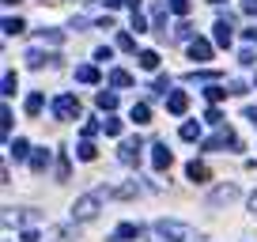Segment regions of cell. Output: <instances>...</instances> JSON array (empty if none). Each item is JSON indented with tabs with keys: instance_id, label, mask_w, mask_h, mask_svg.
I'll list each match as a JSON object with an SVG mask.
<instances>
[{
	"instance_id": "d6986e66",
	"label": "cell",
	"mask_w": 257,
	"mask_h": 242,
	"mask_svg": "<svg viewBox=\"0 0 257 242\" xmlns=\"http://www.w3.org/2000/svg\"><path fill=\"white\" fill-rule=\"evenodd\" d=\"M94 102H98V110H118V95H114V91H98Z\"/></svg>"
},
{
	"instance_id": "f6af8a7d",
	"label": "cell",
	"mask_w": 257,
	"mask_h": 242,
	"mask_svg": "<svg viewBox=\"0 0 257 242\" xmlns=\"http://www.w3.org/2000/svg\"><path fill=\"white\" fill-rule=\"evenodd\" d=\"M250 212H257V193H254V197H250Z\"/></svg>"
},
{
	"instance_id": "ffe728a7",
	"label": "cell",
	"mask_w": 257,
	"mask_h": 242,
	"mask_svg": "<svg viewBox=\"0 0 257 242\" xmlns=\"http://www.w3.org/2000/svg\"><path fill=\"white\" fill-rule=\"evenodd\" d=\"M140 68H144V72H155V68H159V53H155V50H144V53H140Z\"/></svg>"
},
{
	"instance_id": "6da1fadb",
	"label": "cell",
	"mask_w": 257,
	"mask_h": 242,
	"mask_svg": "<svg viewBox=\"0 0 257 242\" xmlns=\"http://www.w3.org/2000/svg\"><path fill=\"white\" fill-rule=\"evenodd\" d=\"M155 234L166 242H200L197 227H189V224H178V220H159L155 224Z\"/></svg>"
},
{
	"instance_id": "ee69618b",
	"label": "cell",
	"mask_w": 257,
	"mask_h": 242,
	"mask_svg": "<svg viewBox=\"0 0 257 242\" xmlns=\"http://www.w3.org/2000/svg\"><path fill=\"white\" fill-rule=\"evenodd\" d=\"M23 242H38V231H23Z\"/></svg>"
},
{
	"instance_id": "4dcf8cb0",
	"label": "cell",
	"mask_w": 257,
	"mask_h": 242,
	"mask_svg": "<svg viewBox=\"0 0 257 242\" xmlns=\"http://www.w3.org/2000/svg\"><path fill=\"white\" fill-rule=\"evenodd\" d=\"M132 30H136V34H144V30H148V19L140 16V8H132Z\"/></svg>"
},
{
	"instance_id": "c3c4849f",
	"label": "cell",
	"mask_w": 257,
	"mask_h": 242,
	"mask_svg": "<svg viewBox=\"0 0 257 242\" xmlns=\"http://www.w3.org/2000/svg\"><path fill=\"white\" fill-rule=\"evenodd\" d=\"M4 4H19V0H4Z\"/></svg>"
},
{
	"instance_id": "74e56055",
	"label": "cell",
	"mask_w": 257,
	"mask_h": 242,
	"mask_svg": "<svg viewBox=\"0 0 257 242\" xmlns=\"http://www.w3.org/2000/svg\"><path fill=\"white\" fill-rule=\"evenodd\" d=\"M110 57H114V50H110V46H102V50H94V60H102V64H106Z\"/></svg>"
},
{
	"instance_id": "5b68a950",
	"label": "cell",
	"mask_w": 257,
	"mask_h": 242,
	"mask_svg": "<svg viewBox=\"0 0 257 242\" xmlns=\"http://www.w3.org/2000/svg\"><path fill=\"white\" fill-rule=\"evenodd\" d=\"M140 152H144V140H140V136H132V140H125V144H121L118 159H121L125 166H132V163H140Z\"/></svg>"
},
{
	"instance_id": "484cf974",
	"label": "cell",
	"mask_w": 257,
	"mask_h": 242,
	"mask_svg": "<svg viewBox=\"0 0 257 242\" xmlns=\"http://www.w3.org/2000/svg\"><path fill=\"white\" fill-rule=\"evenodd\" d=\"M227 95H231V91H227V87H220V84H212V87L204 91V98H208V102H220V98H227Z\"/></svg>"
},
{
	"instance_id": "3957f363",
	"label": "cell",
	"mask_w": 257,
	"mask_h": 242,
	"mask_svg": "<svg viewBox=\"0 0 257 242\" xmlns=\"http://www.w3.org/2000/svg\"><path fill=\"white\" fill-rule=\"evenodd\" d=\"M53 114H57V121L80 118V98L76 95H57V98H53Z\"/></svg>"
},
{
	"instance_id": "52a82bcc",
	"label": "cell",
	"mask_w": 257,
	"mask_h": 242,
	"mask_svg": "<svg viewBox=\"0 0 257 242\" xmlns=\"http://www.w3.org/2000/svg\"><path fill=\"white\" fill-rule=\"evenodd\" d=\"M212 38H216V46H223V50H227V46H231V16H223V19H216V26H212Z\"/></svg>"
},
{
	"instance_id": "bcb514c9",
	"label": "cell",
	"mask_w": 257,
	"mask_h": 242,
	"mask_svg": "<svg viewBox=\"0 0 257 242\" xmlns=\"http://www.w3.org/2000/svg\"><path fill=\"white\" fill-rule=\"evenodd\" d=\"M102 4H110V8H118V4H125V0H102Z\"/></svg>"
},
{
	"instance_id": "9a60e30c",
	"label": "cell",
	"mask_w": 257,
	"mask_h": 242,
	"mask_svg": "<svg viewBox=\"0 0 257 242\" xmlns=\"http://www.w3.org/2000/svg\"><path fill=\"white\" fill-rule=\"evenodd\" d=\"M128 118L136 121V125H148V121H152V106H148V102H132V110H128Z\"/></svg>"
},
{
	"instance_id": "d6a6232c",
	"label": "cell",
	"mask_w": 257,
	"mask_h": 242,
	"mask_svg": "<svg viewBox=\"0 0 257 242\" xmlns=\"http://www.w3.org/2000/svg\"><path fill=\"white\" fill-rule=\"evenodd\" d=\"M189 8H193L189 0H170V12H174V16H189Z\"/></svg>"
},
{
	"instance_id": "7bdbcfd3",
	"label": "cell",
	"mask_w": 257,
	"mask_h": 242,
	"mask_svg": "<svg viewBox=\"0 0 257 242\" xmlns=\"http://www.w3.org/2000/svg\"><path fill=\"white\" fill-rule=\"evenodd\" d=\"M246 121H250V125L257 129V106H246Z\"/></svg>"
},
{
	"instance_id": "83f0119b",
	"label": "cell",
	"mask_w": 257,
	"mask_h": 242,
	"mask_svg": "<svg viewBox=\"0 0 257 242\" xmlns=\"http://www.w3.org/2000/svg\"><path fill=\"white\" fill-rule=\"evenodd\" d=\"M23 30H26L23 19H4V34H23Z\"/></svg>"
},
{
	"instance_id": "7dc6e473",
	"label": "cell",
	"mask_w": 257,
	"mask_h": 242,
	"mask_svg": "<svg viewBox=\"0 0 257 242\" xmlns=\"http://www.w3.org/2000/svg\"><path fill=\"white\" fill-rule=\"evenodd\" d=\"M208 4H216V8H220V4H227V0H208Z\"/></svg>"
},
{
	"instance_id": "4316f807",
	"label": "cell",
	"mask_w": 257,
	"mask_h": 242,
	"mask_svg": "<svg viewBox=\"0 0 257 242\" xmlns=\"http://www.w3.org/2000/svg\"><path fill=\"white\" fill-rule=\"evenodd\" d=\"M178 136H182V140H197V136H200V125H197V121H186Z\"/></svg>"
},
{
	"instance_id": "ac0fdd59",
	"label": "cell",
	"mask_w": 257,
	"mask_h": 242,
	"mask_svg": "<svg viewBox=\"0 0 257 242\" xmlns=\"http://www.w3.org/2000/svg\"><path fill=\"white\" fill-rule=\"evenodd\" d=\"M42 106H46V98H42V95H38V91H34V95H26V102H23V110L30 114V118H38V114H42Z\"/></svg>"
},
{
	"instance_id": "e0dca14e",
	"label": "cell",
	"mask_w": 257,
	"mask_h": 242,
	"mask_svg": "<svg viewBox=\"0 0 257 242\" xmlns=\"http://www.w3.org/2000/svg\"><path fill=\"white\" fill-rule=\"evenodd\" d=\"M76 80H80V84H98L102 76H98V68H94V64H80V68H76Z\"/></svg>"
},
{
	"instance_id": "44dd1931",
	"label": "cell",
	"mask_w": 257,
	"mask_h": 242,
	"mask_svg": "<svg viewBox=\"0 0 257 242\" xmlns=\"http://www.w3.org/2000/svg\"><path fill=\"white\" fill-rule=\"evenodd\" d=\"M8 156L12 159H26V156H30V144H26V140H12V144H8Z\"/></svg>"
},
{
	"instance_id": "5bb4252c",
	"label": "cell",
	"mask_w": 257,
	"mask_h": 242,
	"mask_svg": "<svg viewBox=\"0 0 257 242\" xmlns=\"http://www.w3.org/2000/svg\"><path fill=\"white\" fill-rule=\"evenodd\" d=\"M186 174H189V182H197V186H200V182H208V178H212V170H208L204 163H197V159H193V163L186 166Z\"/></svg>"
},
{
	"instance_id": "836d02e7",
	"label": "cell",
	"mask_w": 257,
	"mask_h": 242,
	"mask_svg": "<svg viewBox=\"0 0 257 242\" xmlns=\"http://www.w3.org/2000/svg\"><path fill=\"white\" fill-rule=\"evenodd\" d=\"M118 50L132 53V50H136V38H132V34H121V38H118Z\"/></svg>"
},
{
	"instance_id": "cb8c5ba5",
	"label": "cell",
	"mask_w": 257,
	"mask_h": 242,
	"mask_svg": "<svg viewBox=\"0 0 257 242\" xmlns=\"http://www.w3.org/2000/svg\"><path fill=\"white\" fill-rule=\"evenodd\" d=\"M38 42H50V46H60V42H64V30H38Z\"/></svg>"
},
{
	"instance_id": "ba28073f",
	"label": "cell",
	"mask_w": 257,
	"mask_h": 242,
	"mask_svg": "<svg viewBox=\"0 0 257 242\" xmlns=\"http://www.w3.org/2000/svg\"><path fill=\"white\" fill-rule=\"evenodd\" d=\"M189 57L193 60H212V42H208V38H193V42H189Z\"/></svg>"
},
{
	"instance_id": "1f68e13d",
	"label": "cell",
	"mask_w": 257,
	"mask_h": 242,
	"mask_svg": "<svg viewBox=\"0 0 257 242\" xmlns=\"http://www.w3.org/2000/svg\"><path fill=\"white\" fill-rule=\"evenodd\" d=\"M0 132H4V136H8V132H12V110H8V106L0 110Z\"/></svg>"
},
{
	"instance_id": "8992f818",
	"label": "cell",
	"mask_w": 257,
	"mask_h": 242,
	"mask_svg": "<svg viewBox=\"0 0 257 242\" xmlns=\"http://www.w3.org/2000/svg\"><path fill=\"white\" fill-rule=\"evenodd\" d=\"M170 163H174V152L166 144H152V166L155 170H170Z\"/></svg>"
},
{
	"instance_id": "d590c367",
	"label": "cell",
	"mask_w": 257,
	"mask_h": 242,
	"mask_svg": "<svg viewBox=\"0 0 257 242\" xmlns=\"http://www.w3.org/2000/svg\"><path fill=\"white\" fill-rule=\"evenodd\" d=\"M57 178L68 182V159H64V156H60V163H57Z\"/></svg>"
},
{
	"instance_id": "30bf717a",
	"label": "cell",
	"mask_w": 257,
	"mask_h": 242,
	"mask_svg": "<svg viewBox=\"0 0 257 242\" xmlns=\"http://www.w3.org/2000/svg\"><path fill=\"white\" fill-rule=\"evenodd\" d=\"M166 110L170 114H186L189 110V95L186 91H170V95H166Z\"/></svg>"
},
{
	"instance_id": "2e32d148",
	"label": "cell",
	"mask_w": 257,
	"mask_h": 242,
	"mask_svg": "<svg viewBox=\"0 0 257 242\" xmlns=\"http://www.w3.org/2000/svg\"><path fill=\"white\" fill-rule=\"evenodd\" d=\"M136 193H140V186H136V182H125V186H114V190H110V197L128 200V197H136Z\"/></svg>"
},
{
	"instance_id": "f1b7e54d",
	"label": "cell",
	"mask_w": 257,
	"mask_h": 242,
	"mask_svg": "<svg viewBox=\"0 0 257 242\" xmlns=\"http://www.w3.org/2000/svg\"><path fill=\"white\" fill-rule=\"evenodd\" d=\"M16 87H19V76L16 72H4V95H16Z\"/></svg>"
},
{
	"instance_id": "4fadbf2b",
	"label": "cell",
	"mask_w": 257,
	"mask_h": 242,
	"mask_svg": "<svg viewBox=\"0 0 257 242\" xmlns=\"http://www.w3.org/2000/svg\"><path fill=\"white\" fill-rule=\"evenodd\" d=\"M234 197H238V186H220V190H216L208 200H212V204H231Z\"/></svg>"
},
{
	"instance_id": "ab89813d",
	"label": "cell",
	"mask_w": 257,
	"mask_h": 242,
	"mask_svg": "<svg viewBox=\"0 0 257 242\" xmlns=\"http://www.w3.org/2000/svg\"><path fill=\"white\" fill-rule=\"evenodd\" d=\"M238 64H257V60H254V50H242V53H238Z\"/></svg>"
},
{
	"instance_id": "f35d334b",
	"label": "cell",
	"mask_w": 257,
	"mask_h": 242,
	"mask_svg": "<svg viewBox=\"0 0 257 242\" xmlns=\"http://www.w3.org/2000/svg\"><path fill=\"white\" fill-rule=\"evenodd\" d=\"M98 129H102V125H94V121H87V125H84V140H91V136H94Z\"/></svg>"
},
{
	"instance_id": "7a4b0ae2",
	"label": "cell",
	"mask_w": 257,
	"mask_h": 242,
	"mask_svg": "<svg viewBox=\"0 0 257 242\" xmlns=\"http://www.w3.org/2000/svg\"><path fill=\"white\" fill-rule=\"evenodd\" d=\"M98 204H102V193H87V197H76V204H72V220H94Z\"/></svg>"
},
{
	"instance_id": "277c9868",
	"label": "cell",
	"mask_w": 257,
	"mask_h": 242,
	"mask_svg": "<svg viewBox=\"0 0 257 242\" xmlns=\"http://www.w3.org/2000/svg\"><path fill=\"white\" fill-rule=\"evenodd\" d=\"M220 148H242V144H238V136H234L227 125H220V132H216L212 140H204V152H220Z\"/></svg>"
},
{
	"instance_id": "9c48e42d",
	"label": "cell",
	"mask_w": 257,
	"mask_h": 242,
	"mask_svg": "<svg viewBox=\"0 0 257 242\" xmlns=\"http://www.w3.org/2000/svg\"><path fill=\"white\" fill-rule=\"evenodd\" d=\"M26 64H30V68H42V64H53V60H57V53H46V50H26Z\"/></svg>"
},
{
	"instance_id": "f546056e",
	"label": "cell",
	"mask_w": 257,
	"mask_h": 242,
	"mask_svg": "<svg viewBox=\"0 0 257 242\" xmlns=\"http://www.w3.org/2000/svg\"><path fill=\"white\" fill-rule=\"evenodd\" d=\"M102 129H106V136H121V121H118V118H106Z\"/></svg>"
},
{
	"instance_id": "8fae6325",
	"label": "cell",
	"mask_w": 257,
	"mask_h": 242,
	"mask_svg": "<svg viewBox=\"0 0 257 242\" xmlns=\"http://www.w3.org/2000/svg\"><path fill=\"white\" fill-rule=\"evenodd\" d=\"M152 30H155V34H159V38H166V8H163V4H152Z\"/></svg>"
},
{
	"instance_id": "603a6c76",
	"label": "cell",
	"mask_w": 257,
	"mask_h": 242,
	"mask_svg": "<svg viewBox=\"0 0 257 242\" xmlns=\"http://www.w3.org/2000/svg\"><path fill=\"white\" fill-rule=\"evenodd\" d=\"M110 84H114V87H132V72L114 68V72H110Z\"/></svg>"
},
{
	"instance_id": "8d00e7d4",
	"label": "cell",
	"mask_w": 257,
	"mask_h": 242,
	"mask_svg": "<svg viewBox=\"0 0 257 242\" xmlns=\"http://www.w3.org/2000/svg\"><path fill=\"white\" fill-rule=\"evenodd\" d=\"M189 34H193V26H189V23H178V26H174V38H189Z\"/></svg>"
},
{
	"instance_id": "d4e9b609",
	"label": "cell",
	"mask_w": 257,
	"mask_h": 242,
	"mask_svg": "<svg viewBox=\"0 0 257 242\" xmlns=\"http://www.w3.org/2000/svg\"><path fill=\"white\" fill-rule=\"evenodd\" d=\"M76 156H80V159H84V163H91V159H94V156H98V148H94V144H91V140H84V144H80V148H76Z\"/></svg>"
},
{
	"instance_id": "7c38bea8",
	"label": "cell",
	"mask_w": 257,
	"mask_h": 242,
	"mask_svg": "<svg viewBox=\"0 0 257 242\" xmlns=\"http://www.w3.org/2000/svg\"><path fill=\"white\" fill-rule=\"evenodd\" d=\"M50 159H53V152H50V148H38L34 156H30V170H34V174H46Z\"/></svg>"
},
{
	"instance_id": "b9f144b4",
	"label": "cell",
	"mask_w": 257,
	"mask_h": 242,
	"mask_svg": "<svg viewBox=\"0 0 257 242\" xmlns=\"http://www.w3.org/2000/svg\"><path fill=\"white\" fill-rule=\"evenodd\" d=\"M242 12H246V16H257V0H242Z\"/></svg>"
},
{
	"instance_id": "60d3db41",
	"label": "cell",
	"mask_w": 257,
	"mask_h": 242,
	"mask_svg": "<svg viewBox=\"0 0 257 242\" xmlns=\"http://www.w3.org/2000/svg\"><path fill=\"white\" fill-rule=\"evenodd\" d=\"M166 87H170V80H166V76L155 80V91H159V95H166Z\"/></svg>"
},
{
	"instance_id": "e575fe53",
	"label": "cell",
	"mask_w": 257,
	"mask_h": 242,
	"mask_svg": "<svg viewBox=\"0 0 257 242\" xmlns=\"http://www.w3.org/2000/svg\"><path fill=\"white\" fill-rule=\"evenodd\" d=\"M204 121H208V125H223V114H220V110H216V106H212V110L204 114Z\"/></svg>"
},
{
	"instance_id": "7402d4cb",
	"label": "cell",
	"mask_w": 257,
	"mask_h": 242,
	"mask_svg": "<svg viewBox=\"0 0 257 242\" xmlns=\"http://www.w3.org/2000/svg\"><path fill=\"white\" fill-rule=\"evenodd\" d=\"M140 234V227L136 224H121L118 231H114V242H125V238H136Z\"/></svg>"
}]
</instances>
